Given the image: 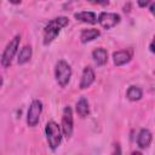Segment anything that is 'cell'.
<instances>
[{
	"instance_id": "6da1fadb",
	"label": "cell",
	"mask_w": 155,
	"mask_h": 155,
	"mask_svg": "<svg viewBox=\"0 0 155 155\" xmlns=\"http://www.w3.org/2000/svg\"><path fill=\"white\" fill-rule=\"evenodd\" d=\"M68 23H69V19L64 16H59L51 19L44 28V45L51 44L58 36L61 29L68 25Z\"/></svg>"
},
{
	"instance_id": "7a4b0ae2",
	"label": "cell",
	"mask_w": 155,
	"mask_h": 155,
	"mask_svg": "<svg viewBox=\"0 0 155 155\" xmlns=\"http://www.w3.org/2000/svg\"><path fill=\"white\" fill-rule=\"evenodd\" d=\"M45 134L48 143V147L52 150H56L62 142V130L54 121H48L45 126Z\"/></svg>"
},
{
	"instance_id": "3957f363",
	"label": "cell",
	"mask_w": 155,
	"mask_h": 155,
	"mask_svg": "<svg viewBox=\"0 0 155 155\" xmlns=\"http://www.w3.org/2000/svg\"><path fill=\"white\" fill-rule=\"evenodd\" d=\"M54 78L61 87H65L71 78V68L65 61H58L54 67Z\"/></svg>"
},
{
	"instance_id": "277c9868",
	"label": "cell",
	"mask_w": 155,
	"mask_h": 155,
	"mask_svg": "<svg viewBox=\"0 0 155 155\" xmlns=\"http://www.w3.org/2000/svg\"><path fill=\"white\" fill-rule=\"evenodd\" d=\"M19 41H21V36L19 35H16L12 40H10V42L6 45L2 54H1V65L4 68H7L11 65L12 63V59L15 57V54L17 53V50H18V46H19Z\"/></svg>"
},
{
	"instance_id": "5b68a950",
	"label": "cell",
	"mask_w": 155,
	"mask_h": 155,
	"mask_svg": "<svg viewBox=\"0 0 155 155\" xmlns=\"http://www.w3.org/2000/svg\"><path fill=\"white\" fill-rule=\"evenodd\" d=\"M73 128H74V120H73V110L69 105H67L63 109V114H62V125H61V130H62V134L65 138H70L73 134Z\"/></svg>"
},
{
	"instance_id": "8992f818",
	"label": "cell",
	"mask_w": 155,
	"mask_h": 155,
	"mask_svg": "<svg viewBox=\"0 0 155 155\" xmlns=\"http://www.w3.org/2000/svg\"><path fill=\"white\" fill-rule=\"evenodd\" d=\"M42 113V103L39 99H34L28 109L27 113V124L30 127H34L38 125L40 120V115Z\"/></svg>"
},
{
	"instance_id": "52a82bcc",
	"label": "cell",
	"mask_w": 155,
	"mask_h": 155,
	"mask_svg": "<svg viewBox=\"0 0 155 155\" xmlns=\"http://www.w3.org/2000/svg\"><path fill=\"white\" fill-rule=\"evenodd\" d=\"M120 19H121V17L117 13H114V12H101L98 18H97V22L101 24L102 28L111 29L116 24L120 23Z\"/></svg>"
},
{
	"instance_id": "ba28073f",
	"label": "cell",
	"mask_w": 155,
	"mask_h": 155,
	"mask_svg": "<svg viewBox=\"0 0 155 155\" xmlns=\"http://www.w3.org/2000/svg\"><path fill=\"white\" fill-rule=\"evenodd\" d=\"M96 79V75H94V71L91 67H86L82 71V75H81V80H80V88L81 90H85L87 87H90L93 81Z\"/></svg>"
},
{
	"instance_id": "9c48e42d",
	"label": "cell",
	"mask_w": 155,
	"mask_h": 155,
	"mask_svg": "<svg viewBox=\"0 0 155 155\" xmlns=\"http://www.w3.org/2000/svg\"><path fill=\"white\" fill-rule=\"evenodd\" d=\"M153 139V134L148 128H142L137 136V145L140 149H145L150 145Z\"/></svg>"
},
{
	"instance_id": "30bf717a",
	"label": "cell",
	"mask_w": 155,
	"mask_h": 155,
	"mask_svg": "<svg viewBox=\"0 0 155 155\" xmlns=\"http://www.w3.org/2000/svg\"><path fill=\"white\" fill-rule=\"evenodd\" d=\"M92 58L93 61L96 62L97 65L102 67L107 62H108V52L105 48L103 47H98V48H94L92 51Z\"/></svg>"
},
{
	"instance_id": "8fae6325",
	"label": "cell",
	"mask_w": 155,
	"mask_h": 155,
	"mask_svg": "<svg viewBox=\"0 0 155 155\" xmlns=\"http://www.w3.org/2000/svg\"><path fill=\"white\" fill-rule=\"evenodd\" d=\"M131 52L130 51H116L113 53V61H114V64L120 67V65H124L126 63H128L131 61Z\"/></svg>"
},
{
	"instance_id": "7c38bea8",
	"label": "cell",
	"mask_w": 155,
	"mask_h": 155,
	"mask_svg": "<svg viewBox=\"0 0 155 155\" xmlns=\"http://www.w3.org/2000/svg\"><path fill=\"white\" fill-rule=\"evenodd\" d=\"M74 17L80 21V22H84V23H88V24H94L97 23V16L94 12H91V11H81V12H78L74 15Z\"/></svg>"
},
{
	"instance_id": "4fadbf2b",
	"label": "cell",
	"mask_w": 155,
	"mask_h": 155,
	"mask_svg": "<svg viewBox=\"0 0 155 155\" xmlns=\"http://www.w3.org/2000/svg\"><path fill=\"white\" fill-rule=\"evenodd\" d=\"M99 35H101V31L98 29H94V28L84 29L80 34V40L82 44H86V42H90V41L97 39Z\"/></svg>"
},
{
	"instance_id": "5bb4252c",
	"label": "cell",
	"mask_w": 155,
	"mask_h": 155,
	"mask_svg": "<svg viewBox=\"0 0 155 155\" xmlns=\"http://www.w3.org/2000/svg\"><path fill=\"white\" fill-rule=\"evenodd\" d=\"M76 113L79 114V116L81 117H86L90 114V107H88V102L85 97H81L78 102H76Z\"/></svg>"
},
{
	"instance_id": "9a60e30c",
	"label": "cell",
	"mask_w": 155,
	"mask_h": 155,
	"mask_svg": "<svg viewBox=\"0 0 155 155\" xmlns=\"http://www.w3.org/2000/svg\"><path fill=\"white\" fill-rule=\"evenodd\" d=\"M31 54H33L31 47L28 46V45L23 46L22 50H21L19 53H18V58H17L18 64H25V63H28V62L30 61V58H31Z\"/></svg>"
},
{
	"instance_id": "2e32d148",
	"label": "cell",
	"mask_w": 155,
	"mask_h": 155,
	"mask_svg": "<svg viewBox=\"0 0 155 155\" xmlns=\"http://www.w3.org/2000/svg\"><path fill=\"white\" fill-rule=\"evenodd\" d=\"M143 96V92L140 90V87L138 86H130L126 91V97L132 101V102H136V101H139Z\"/></svg>"
},
{
	"instance_id": "e0dca14e",
	"label": "cell",
	"mask_w": 155,
	"mask_h": 155,
	"mask_svg": "<svg viewBox=\"0 0 155 155\" xmlns=\"http://www.w3.org/2000/svg\"><path fill=\"white\" fill-rule=\"evenodd\" d=\"M91 4L94 5H101V6H108L109 5V0H87Z\"/></svg>"
},
{
	"instance_id": "ac0fdd59",
	"label": "cell",
	"mask_w": 155,
	"mask_h": 155,
	"mask_svg": "<svg viewBox=\"0 0 155 155\" xmlns=\"http://www.w3.org/2000/svg\"><path fill=\"white\" fill-rule=\"evenodd\" d=\"M139 7H147L149 4H151V0H137Z\"/></svg>"
},
{
	"instance_id": "d6986e66",
	"label": "cell",
	"mask_w": 155,
	"mask_h": 155,
	"mask_svg": "<svg viewBox=\"0 0 155 155\" xmlns=\"http://www.w3.org/2000/svg\"><path fill=\"white\" fill-rule=\"evenodd\" d=\"M11 4H13V5H18V4H21L22 2V0H8Z\"/></svg>"
},
{
	"instance_id": "ffe728a7",
	"label": "cell",
	"mask_w": 155,
	"mask_h": 155,
	"mask_svg": "<svg viewBox=\"0 0 155 155\" xmlns=\"http://www.w3.org/2000/svg\"><path fill=\"white\" fill-rule=\"evenodd\" d=\"M150 12H151V13H154V5H153V4L150 5Z\"/></svg>"
},
{
	"instance_id": "44dd1931",
	"label": "cell",
	"mask_w": 155,
	"mask_h": 155,
	"mask_svg": "<svg viewBox=\"0 0 155 155\" xmlns=\"http://www.w3.org/2000/svg\"><path fill=\"white\" fill-rule=\"evenodd\" d=\"M150 51H151V52H154V46H153V41H151V44H150Z\"/></svg>"
},
{
	"instance_id": "7402d4cb",
	"label": "cell",
	"mask_w": 155,
	"mask_h": 155,
	"mask_svg": "<svg viewBox=\"0 0 155 155\" xmlns=\"http://www.w3.org/2000/svg\"><path fill=\"white\" fill-rule=\"evenodd\" d=\"M1 86H2V78L0 76V87H1Z\"/></svg>"
}]
</instances>
